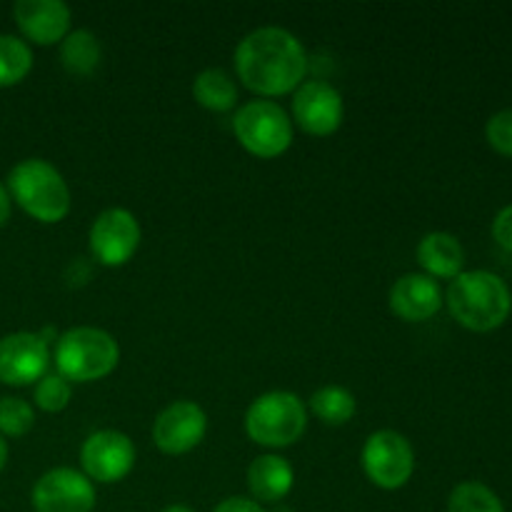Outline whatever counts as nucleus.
<instances>
[{
    "instance_id": "nucleus-1",
    "label": "nucleus",
    "mask_w": 512,
    "mask_h": 512,
    "mask_svg": "<svg viewBox=\"0 0 512 512\" xmlns=\"http://www.w3.org/2000/svg\"><path fill=\"white\" fill-rule=\"evenodd\" d=\"M235 73L263 98L295 93L308 75V53L290 30L265 25L245 35L235 48Z\"/></svg>"
},
{
    "instance_id": "nucleus-2",
    "label": "nucleus",
    "mask_w": 512,
    "mask_h": 512,
    "mask_svg": "<svg viewBox=\"0 0 512 512\" xmlns=\"http://www.w3.org/2000/svg\"><path fill=\"white\" fill-rule=\"evenodd\" d=\"M450 315L473 333H490L510 318L512 293L500 275L490 270H463L445 293Z\"/></svg>"
},
{
    "instance_id": "nucleus-3",
    "label": "nucleus",
    "mask_w": 512,
    "mask_h": 512,
    "mask_svg": "<svg viewBox=\"0 0 512 512\" xmlns=\"http://www.w3.org/2000/svg\"><path fill=\"white\" fill-rule=\"evenodd\" d=\"M8 193L38 223H60L70 213V188L60 170L43 158L20 160L8 173Z\"/></svg>"
},
{
    "instance_id": "nucleus-4",
    "label": "nucleus",
    "mask_w": 512,
    "mask_h": 512,
    "mask_svg": "<svg viewBox=\"0 0 512 512\" xmlns=\"http://www.w3.org/2000/svg\"><path fill=\"white\" fill-rule=\"evenodd\" d=\"M120 345L108 330L70 328L55 343V368L68 383H95L118 368Z\"/></svg>"
},
{
    "instance_id": "nucleus-5",
    "label": "nucleus",
    "mask_w": 512,
    "mask_h": 512,
    "mask_svg": "<svg viewBox=\"0 0 512 512\" xmlns=\"http://www.w3.org/2000/svg\"><path fill=\"white\" fill-rule=\"evenodd\" d=\"M308 428V410L303 400L288 390H270L250 403L245 413V433L263 448H288L303 438Z\"/></svg>"
},
{
    "instance_id": "nucleus-6",
    "label": "nucleus",
    "mask_w": 512,
    "mask_h": 512,
    "mask_svg": "<svg viewBox=\"0 0 512 512\" xmlns=\"http://www.w3.org/2000/svg\"><path fill=\"white\" fill-rule=\"evenodd\" d=\"M233 133L250 155L273 160L293 145V120L275 100H250L235 113Z\"/></svg>"
},
{
    "instance_id": "nucleus-7",
    "label": "nucleus",
    "mask_w": 512,
    "mask_h": 512,
    "mask_svg": "<svg viewBox=\"0 0 512 512\" xmlns=\"http://www.w3.org/2000/svg\"><path fill=\"white\" fill-rule=\"evenodd\" d=\"M363 470L373 485L400 490L415 473V450L403 433L378 430L363 445Z\"/></svg>"
},
{
    "instance_id": "nucleus-8",
    "label": "nucleus",
    "mask_w": 512,
    "mask_h": 512,
    "mask_svg": "<svg viewBox=\"0 0 512 512\" xmlns=\"http://www.w3.org/2000/svg\"><path fill=\"white\" fill-rule=\"evenodd\" d=\"M80 465L90 483H120L135 468L133 440L120 430H98L85 438L80 448Z\"/></svg>"
},
{
    "instance_id": "nucleus-9",
    "label": "nucleus",
    "mask_w": 512,
    "mask_h": 512,
    "mask_svg": "<svg viewBox=\"0 0 512 512\" xmlns=\"http://www.w3.org/2000/svg\"><path fill=\"white\" fill-rule=\"evenodd\" d=\"M140 223L130 210L108 208L93 220L88 233L90 255L105 268H120L140 245Z\"/></svg>"
},
{
    "instance_id": "nucleus-10",
    "label": "nucleus",
    "mask_w": 512,
    "mask_h": 512,
    "mask_svg": "<svg viewBox=\"0 0 512 512\" xmlns=\"http://www.w3.org/2000/svg\"><path fill=\"white\" fill-rule=\"evenodd\" d=\"M35 512H93L95 485L75 468H53L33 485Z\"/></svg>"
},
{
    "instance_id": "nucleus-11",
    "label": "nucleus",
    "mask_w": 512,
    "mask_h": 512,
    "mask_svg": "<svg viewBox=\"0 0 512 512\" xmlns=\"http://www.w3.org/2000/svg\"><path fill=\"white\" fill-rule=\"evenodd\" d=\"M293 118L308 135L328 138L343 125V95L325 80H305L293 95Z\"/></svg>"
},
{
    "instance_id": "nucleus-12",
    "label": "nucleus",
    "mask_w": 512,
    "mask_h": 512,
    "mask_svg": "<svg viewBox=\"0 0 512 512\" xmlns=\"http://www.w3.org/2000/svg\"><path fill=\"white\" fill-rule=\"evenodd\" d=\"M208 433V415L193 400H175L153 423V443L165 455H185Z\"/></svg>"
},
{
    "instance_id": "nucleus-13",
    "label": "nucleus",
    "mask_w": 512,
    "mask_h": 512,
    "mask_svg": "<svg viewBox=\"0 0 512 512\" xmlns=\"http://www.w3.org/2000/svg\"><path fill=\"white\" fill-rule=\"evenodd\" d=\"M50 345L40 338V333H10L0 338V383L23 385L38 383L48 375Z\"/></svg>"
},
{
    "instance_id": "nucleus-14",
    "label": "nucleus",
    "mask_w": 512,
    "mask_h": 512,
    "mask_svg": "<svg viewBox=\"0 0 512 512\" xmlns=\"http://www.w3.org/2000/svg\"><path fill=\"white\" fill-rule=\"evenodd\" d=\"M13 18L20 33L35 45L63 43L70 33V8L63 0H18L13 5Z\"/></svg>"
},
{
    "instance_id": "nucleus-15",
    "label": "nucleus",
    "mask_w": 512,
    "mask_h": 512,
    "mask_svg": "<svg viewBox=\"0 0 512 512\" xmlns=\"http://www.w3.org/2000/svg\"><path fill=\"white\" fill-rule=\"evenodd\" d=\"M445 298L438 280L425 273H408L393 283L388 293V305L405 323H423L440 313Z\"/></svg>"
},
{
    "instance_id": "nucleus-16",
    "label": "nucleus",
    "mask_w": 512,
    "mask_h": 512,
    "mask_svg": "<svg viewBox=\"0 0 512 512\" xmlns=\"http://www.w3.org/2000/svg\"><path fill=\"white\" fill-rule=\"evenodd\" d=\"M295 485V470L283 455H260L248 468V490L255 503H280Z\"/></svg>"
},
{
    "instance_id": "nucleus-17",
    "label": "nucleus",
    "mask_w": 512,
    "mask_h": 512,
    "mask_svg": "<svg viewBox=\"0 0 512 512\" xmlns=\"http://www.w3.org/2000/svg\"><path fill=\"white\" fill-rule=\"evenodd\" d=\"M418 263L430 278L455 280L465 268V248L455 235L435 230L418 243Z\"/></svg>"
},
{
    "instance_id": "nucleus-18",
    "label": "nucleus",
    "mask_w": 512,
    "mask_h": 512,
    "mask_svg": "<svg viewBox=\"0 0 512 512\" xmlns=\"http://www.w3.org/2000/svg\"><path fill=\"white\" fill-rule=\"evenodd\" d=\"M100 60H103V48H100L98 35L90 30H70L60 43V63L70 75L88 78L98 70Z\"/></svg>"
},
{
    "instance_id": "nucleus-19",
    "label": "nucleus",
    "mask_w": 512,
    "mask_h": 512,
    "mask_svg": "<svg viewBox=\"0 0 512 512\" xmlns=\"http://www.w3.org/2000/svg\"><path fill=\"white\" fill-rule=\"evenodd\" d=\"M193 98L213 113H228L238 103V85L223 68H208L195 75Z\"/></svg>"
},
{
    "instance_id": "nucleus-20",
    "label": "nucleus",
    "mask_w": 512,
    "mask_h": 512,
    "mask_svg": "<svg viewBox=\"0 0 512 512\" xmlns=\"http://www.w3.org/2000/svg\"><path fill=\"white\" fill-rule=\"evenodd\" d=\"M310 410L315 418L325 425H345L353 420L358 403L355 395L343 385H325V388L315 390L310 398Z\"/></svg>"
},
{
    "instance_id": "nucleus-21",
    "label": "nucleus",
    "mask_w": 512,
    "mask_h": 512,
    "mask_svg": "<svg viewBox=\"0 0 512 512\" xmlns=\"http://www.w3.org/2000/svg\"><path fill=\"white\" fill-rule=\"evenodd\" d=\"M33 70V50L18 35H0V88L23 83Z\"/></svg>"
},
{
    "instance_id": "nucleus-22",
    "label": "nucleus",
    "mask_w": 512,
    "mask_h": 512,
    "mask_svg": "<svg viewBox=\"0 0 512 512\" xmlns=\"http://www.w3.org/2000/svg\"><path fill=\"white\" fill-rule=\"evenodd\" d=\"M448 512H505L503 500L483 483L465 480L455 485L448 498Z\"/></svg>"
},
{
    "instance_id": "nucleus-23",
    "label": "nucleus",
    "mask_w": 512,
    "mask_h": 512,
    "mask_svg": "<svg viewBox=\"0 0 512 512\" xmlns=\"http://www.w3.org/2000/svg\"><path fill=\"white\" fill-rule=\"evenodd\" d=\"M73 398V385L58 373H48L35 383L33 400L43 413H63Z\"/></svg>"
},
{
    "instance_id": "nucleus-24",
    "label": "nucleus",
    "mask_w": 512,
    "mask_h": 512,
    "mask_svg": "<svg viewBox=\"0 0 512 512\" xmlns=\"http://www.w3.org/2000/svg\"><path fill=\"white\" fill-rule=\"evenodd\" d=\"M35 410L33 405L20 398L0 400V435L3 438H23L33 430Z\"/></svg>"
},
{
    "instance_id": "nucleus-25",
    "label": "nucleus",
    "mask_w": 512,
    "mask_h": 512,
    "mask_svg": "<svg viewBox=\"0 0 512 512\" xmlns=\"http://www.w3.org/2000/svg\"><path fill=\"white\" fill-rule=\"evenodd\" d=\"M485 138L500 155L512 158V108L490 115L488 125H485Z\"/></svg>"
},
{
    "instance_id": "nucleus-26",
    "label": "nucleus",
    "mask_w": 512,
    "mask_h": 512,
    "mask_svg": "<svg viewBox=\"0 0 512 512\" xmlns=\"http://www.w3.org/2000/svg\"><path fill=\"white\" fill-rule=\"evenodd\" d=\"M493 238L498 240L500 248L512 253V205H505L493 220Z\"/></svg>"
},
{
    "instance_id": "nucleus-27",
    "label": "nucleus",
    "mask_w": 512,
    "mask_h": 512,
    "mask_svg": "<svg viewBox=\"0 0 512 512\" xmlns=\"http://www.w3.org/2000/svg\"><path fill=\"white\" fill-rule=\"evenodd\" d=\"M213 512H265L263 505L255 503L253 498H240V495H235V498H225L223 503L215 505Z\"/></svg>"
},
{
    "instance_id": "nucleus-28",
    "label": "nucleus",
    "mask_w": 512,
    "mask_h": 512,
    "mask_svg": "<svg viewBox=\"0 0 512 512\" xmlns=\"http://www.w3.org/2000/svg\"><path fill=\"white\" fill-rule=\"evenodd\" d=\"M10 210H13V198H10L8 188L0 183V228L10 220Z\"/></svg>"
},
{
    "instance_id": "nucleus-29",
    "label": "nucleus",
    "mask_w": 512,
    "mask_h": 512,
    "mask_svg": "<svg viewBox=\"0 0 512 512\" xmlns=\"http://www.w3.org/2000/svg\"><path fill=\"white\" fill-rule=\"evenodd\" d=\"M5 463H8V443H5V438L0 435V473H3Z\"/></svg>"
},
{
    "instance_id": "nucleus-30",
    "label": "nucleus",
    "mask_w": 512,
    "mask_h": 512,
    "mask_svg": "<svg viewBox=\"0 0 512 512\" xmlns=\"http://www.w3.org/2000/svg\"><path fill=\"white\" fill-rule=\"evenodd\" d=\"M163 512H193L188 508V505H168Z\"/></svg>"
}]
</instances>
